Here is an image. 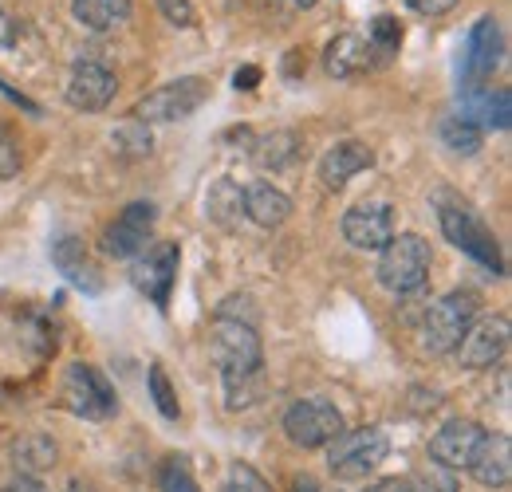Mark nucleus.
<instances>
[{
    "mask_svg": "<svg viewBox=\"0 0 512 492\" xmlns=\"http://www.w3.org/2000/svg\"><path fill=\"white\" fill-rule=\"evenodd\" d=\"M402 492H457V477H453V469H446V465L426 461V465H418L402 481Z\"/></svg>",
    "mask_w": 512,
    "mask_h": 492,
    "instance_id": "nucleus-26",
    "label": "nucleus"
},
{
    "mask_svg": "<svg viewBox=\"0 0 512 492\" xmlns=\"http://www.w3.org/2000/svg\"><path fill=\"white\" fill-rule=\"evenodd\" d=\"M343 237H347L351 248L383 252V248L390 245V237H394V213H390V205L371 201V205L347 209V217H343Z\"/></svg>",
    "mask_w": 512,
    "mask_h": 492,
    "instance_id": "nucleus-12",
    "label": "nucleus"
},
{
    "mask_svg": "<svg viewBox=\"0 0 512 492\" xmlns=\"http://www.w3.org/2000/svg\"><path fill=\"white\" fill-rule=\"evenodd\" d=\"M469 473L485 485V489H505L512 481V441L505 433H485L473 461H469Z\"/></svg>",
    "mask_w": 512,
    "mask_h": 492,
    "instance_id": "nucleus-16",
    "label": "nucleus"
},
{
    "mask_svg": "<svg viewBox=\"0 0 512 492\" xmlns=\"http://www.w3.org/2000/svg\"><path fill=\"white\" fill-rule=\"evenodd\" d=\"M438 221H442V233H446L449 245H457L461 252H469L477 264H485L493 276L505 272V260H501V248H497V237L489 233V225L457 197L449 193H438Z\"/></svg>",
    "mask_w": 512,
    "mask_h": 492,
    "instance_id": "nucleus-2",
    "label": "nucleus"
},
{
    "mask_svg": "<svg viewBox=\"0 0 512 492\" xmlns=\"http://www.w3.org/2000/svg\"><path fill=\"white\" fill-rule=\"evenodd\" d=\"M256 79H260V67H245V71H237V75H233V83H237L241 91H253Z\"/></svg>",
    "mask_w": 512,
    "mask_h": 492,
    "instance_id": "nucleus-38",
    "label": "nucleus"
},
{
    "mask_svg": "<svg viewBox=\"0 0 512 492\" xmlns=\"http://www.w3.org/2000/svg\"><path fill=\"white\" fill-rule=\"evenodd\" d=\"M221 492H268V485L256 477L253 469L237 465V469H233V477H229V485H225Z\"/></svg>",
    "mask_w": 512,
    "mask_h": 492,
    "instance_id": "nucleus-33",
    "label": "nucleus"
},
{
    "mask_svg": "<svg viewBox=\"0 0 512 492\" xmlns=\"http://www.w3.org/2000/svg\"><path fill=\"white\" fill-rule=\"evenodd\" d=\"M323 67H327V75H335V79H359V75H367V71L375 67L371 44H367L363 36H355V32H343V36H335V40L327 44Z\"/></svg>",
    "mask_w": 512,
    "mask_h": 492,
    "instance_id": "nucleus-18",
    "label": "nucleus"
},
{
    "mask_svg": "<svg viewBox=\"0 0 512 492\" xmlns=\"http://www.w3.org/2000/svg\"><path fill=\"white\" fill-rule=\"evenodd\" d=\"M386 449H390L386 433L375 430V426L343 430L335 441H327V469L339 481H363L386 461Z\"/></svg>",
    "mask_w": 512,
    "mask_h": 492,
    "instance_id": "nucleus-4",
    "label": "nucleus"
},
{
    "mask_svg": "<svg viewBox=\"0 0 512 492\" xmlns=\"http://www.w3.org/2000/svg\"><path fill=\"white\" fill-rule=\"evenodd\" d=\"M477 323V296L473 292H449L442 296L434 308L426 311V323H422V343L430 355H449L457 351L461 335Z\"/></svg>",
    "mask_w": 512,
    "mask_h": 492,
    "instance_id": "nucleus-5",
    "label": "nucleus"
},
{
    "mask_svg": "<svg viewBox=\"0 0 512 492\" xmlns=\"http://www.w3.org/2000/svg\"><path fill=\"white\" fill-rule=\"evenodd\" d=\"M154 225H158V209H154L150 201H134V205H127V209L111 221V229H107V237H103V248H107L111 256H119V260L142 256V252L150 248Z\"/></svg>",
    "mask_w": 512,
    "mask_h": 492,
    "instance_id": "nucleus-10",
    "label": "nucleus"
},
{
    "mask_svg": "<svg viewBox=\"0 0 512 492\" xmlns=\"http://www.w3.org/2000/svg\"><path fill=\"white\" fill-rule=\"evenodd\" d=\"M67 492H91V485H83V481H71V485H67Z\"/></svg>",
    "mask_w": 512,
    "mask_h": 492,
    "instance_id": "nucleus-41",
    "label": "nucleus"
},
{
    "mask_svg": "<svg viewBox=\"0 0 512 492\" xmlns=\"http://www.w3.org/2000/svg\"><path fill=\"white\" fill-rule=\"evenodd\" d=\"M119 91V79L103 63H75L67 79V103L75 111H103Z\"/></svg>",
    "mask_w": 512,
    "mask_h": 492,
    "instance_id": "nucleus-14",
    "label": "nucleus"
},
{
    "mask_svg": "<svg viewBox=\"0 0 512 492\" xmlns=\"http://www.w3.org/2000/svg\"><path fill=\"white\" fill-rule=\"evenodd\" d=\"M292 492H331V489H320L312 477H296V481H292Z\"/></svg>",
    "mask_w": 512,
    "mask_h": 492,
    "instance_id": "nucleus-39",
    "label": "nucleus"
},
{
    "mask_svg": "<svg viewBox=\"0 0 512 492\" xmlns=\"http://www.w3.org/2000/svg\"><path fill=\"white\" fill-rule=\"evenodd\" d=\"M205 213H209V221H217L221 229H237L241 217H245V189L237 182H229V178L213 182L209 193H205Z\"/></svg>",
    "mask_w": 512,
    "mask_h": 492,
    "instance_id": "nucleus-21",
    "label": "nucleus"
},
{
    "mask_svg": "<svg viewBox=\"0 0 512 492\" xmlns=\"http://www.w3.org/2000/svg\"><path fill=\"white\" fill-rule=\"evenodd\" d=\"M375 166V150L363 142H335L320 158V178L327 189H343L355 174Z\"/></svg>",
    "mask_w": 512,
    "mask_h": 492,
    "instance_id": "nucleus-17",
    "label": "nucleus"
},
{
    "mask_svg": "<svg viewBox=\"0 0 512 492\" xmlns=\"http://www.w3.org/2000/svg\"><path fill=\"white\" fill-rule=\"evenodd\" d=\"M0 492H48L36 477H20V481H12V485H4Z\"/></svg>",
    "mask_w": 512,
    "mask_h": 492,
    "instance_id": "nucleus-37",
    "label": "nucleus"
},
{
    "mask_svg": "<svg viewBox=\"0 0 512 492\" xmlns=\"http://www.w3.org/2000/svg\"><path fill=\"white\" fill-rule=\"evenodd\" d=\"M213 355L221 363L229 410H245V406L260 402V394H264V355H260V339H256L253 327L237 323V319H217L213 323Z\"/></svg>",
    "mask_w": 512,
    "mask_h": 492,
    "instance_id": "nucleus-1",
    "label": "nucleus"
},
{
    "mask_svg": "<svg viewBox=\"0 0 512 492\" xmlns=\"http://www.w3.org/2000/svg\"><path fill=\"white\" fill-rule=\"evenodd\" d=\"M111 142H115L119 154H130V158L150 154V130H146V123H138V119L127 126H119V130L111 134Z\"/></svg>",
    "mask_w": 512,
    "mask_h": 492,
    "instance_id": "nucleus-29",
    "label": "nucleus"
},
{
    "mask_svg": "<svg viewBox=\"0 0 512 492\" xmlns=\"http://www.w3.org/2000/svg\"><path fill=\"white\" fill-rule=\"evenodd\" d=\"M505 347H509V319H505V315H493V319H485V323H473V327L461 335L457 359H461V367L485 370L505 355Z\"/></svg>",
    "mask_w": 512,
    "mask_h": 492,
    "instance_id": "nucleus-11",
    "label": "nucleus"
},
{
    "mask_svg": "<svg viewBox=\"0 0 512 492\" xmlns=\"http://www.w3.org/2000/svg\"><path fill=\"white\" fill-rule=\"evenodd\" d=\"M469 123L477 126H489V130H509L512 123V95L501 87V91H485L469 103V115H461Z\"/></svg>",
    "mask_w": 512,
    "mask_h": 492,
    "instance_id": "nucleus-24",
    "label": "nucleus"
},
{
    "mask_svg": "<svg viewBox=\"0 0 512 492\" xmlns=\"http://www.w3.org/2000/svg\"><path fill=\"white\" fill-rule=\"evenodd\" d=\"M249 154H253L256 166L264 170H280L296 158V134L292 130H272V134H260V138H249Z\"/></svg>",
    "mask_w": 512,
    "mask_h": 492,
    "instance_id": "nucleus-23",
    "label": "nucleus"
},
{
    "mask_svg": "<svg viewBox=\"0 0 512 492\" xmlns=\"http://www.w3.org/2000/svg\"><path fill=\"white\" fill-rule=\"evenodd\" d=\"M71 12L91 32H111L130 20V0H71Z\"/></svg>",
    "mask_w": 512,
    "mask_h": 492,
    "instance_id": "nucleus-22",
    "label": "nucleus"
},
{
    "mask_svg": "<svg viewBox=\"0 0 512 492\" xmlns=\"http://www.w3.org/2000/svg\"><path fill=\"white\" fill-rule=\"evenodd\" d=\"M430 245L418 237V233H402V237H390V245L379 256V284L394 296H410L426 284L430 276Z\"/></svg>",
    "mask_w": 512,
    "mask_h": 492,
    "instance_id": "nucleus-3",
    "label": "nucleus"
},
{
    "mask_svg": "<svg viewBox=\"0 0 512 492\" xmlns=\"http://www.w3.org/2000/svg\"><path fill=\"white\" fill-rule=\"evenodd\" d=\"M371 492H402V481L394 477V481H383V485H375Z\"/></svg>",
    "mask_w": 512,
    "mask_h": 492,
    "instance_id": "nucleus-40",
    "label": "nucleus"
},
{
    "mask_svg": "<svg viewBox=\"0 0 512 492\" xmlns=\"http://www.w3.org/2000/svg\"><path fill=\"white\" fill-rule=\"evenodd\" d=\"M64 406L79 418H107L115 414V390L95 367L71 363L64 374Z\"/></svg>",
    "mask_w": 512,
    "mask_h": 492,
    "instance_id": "nucleus-8",
    "label": "nucleus"
},
{
    "mask_svg": "<svg viewBox=\"0 0 512 492\" xmlns=\"http://www.w3.org/2000/svg\"><path fill=\"white\" fill-rule=\"evenodd\" d=\"M20 174V142L8 126H0V182Z\"/></svg>",
    "mask_w": 512,
    "mask_h": 492,
    "instance_id": "nucleus-32",
    "label": "nucleus"
},
{
    "mask_svg": "<svg viewBox=\"0 0 512 492\" xmlns=\"http://www.w3.org/2000/svg\"><path fill=\"white\" fill-rule=\"evenodd\" d=\"M367 44H371L375 63H390L394 56H398V48H402V24H398L394 16H375V20H371V36H367Z\"/></svg>",
    "mask_w": 512,
    "mask_h": 492,
    "instance_id": "nucleus-25",
    "label": "nucleus"
},
{
    "mask_svg": "<svg viewBox=\"0 0 512 492\" xmlns=\"http://www.w3.org/2000/svg\"><path fill=\"white\" fill-rule=\"evenodd\" d=\"M150 394H154V402L166 418H178V398H174V386H170L162 367H150Z\"/></svg>",
    "mask_w": 512,
    "mask_h": 492,
    "instance_id": "nucleus-31",
    "label": "nucleus"
},
{
    "mask_svg": "<svg viewBox=\"0 0 512 492\" xmlns=\"http://www.w3.org/2000/svg\"><path fill=\"white\" fill-rule=\"evenodd\" d=\"M178 260H182V252H178L174 241H162V245L146 248V256H138L134 268H130V284L142 296H150L158 308H166L170 304V292H174V280H178Z\"/></svg>",
    "mask_w": 512,
    "mask_h": 492,
    "instance_id": "nucleus-9",
    "label": "nucleus"
},
{
    "mask_svg": "<svg viewBox=\"0 0 512 492\" xmlns=\"http://www.w3.org/2000/svg\"><path fill=\"white\" fill-rule=\"evenodd\" d=\"M453 4H457V0H406V8L418 12V16H442Z\"/></svg>",
    "mask_w": 512,
    "mask_h": 492,
    "instance_id": "nucleus-35",
    "label": "nucleus"
},
{
    "mask_svg": "<svg viewBox=\"0 0 512 492\" xmlns=\"http://www.w3.org/2000/svg\"><path fill=\"white\" fill-rule=\"evenodd\" d=\"M158 8H162V12H166V20H170V24H178V28H190L193 24L190 0H158Z\"/></svg>",
    "mask_w": 512,
    "mask_h": 492,
    "instance_id": "nucleus-34",
    "label": "nucleus"
},
{
    "mask_svg": "<svg viewBox=\"0 0 512 492\" xmlns=\"http://www.w3.org/2000/svg\"><path fill=\"white\" fill-rule=\"evenodd\" d=\"M442 142H446L453 154H477L481 150V126L461 119V115H453V119L442 123Z\"/></svg>",
    "mask_w": 512,
    "mask_h": 492,
    "instance_id": "nucleus-28",
    "label": "nucleus"
},
{
    "mask_svg": "<svg viewBox=\"0 0 512 492\" xmlns=\"http://www.w3.org/2000/svg\"><path fill=\"white\" fill-rule=\"evenodd\" d=\"M292 4H300V8H312V4H316V0H292Z\"/></svg>",
    "mask_w": 512,
    "mask_h": 492,
    "instance_id": "nucleus-42",
    "label": "nucleus"
},
{
    "mask_svg": "<svg viewBox=\"0 0 512 492\" xmlns=\"http://www.w3.org/2000/svg\"><path fill=\"white\" fill-rule=\"evenodd\" d=\"M284 433L300 449H320L343 433V414L323 398H304L284 414Z\"/></svg>",
    "mask_w": 512,
    "mask_h": 492,
    "instance_id": "nucleus-7",
    "label": "nucleus"
},
{
    "mask_svg": "<svg viewBox=\"0 0 512 492\" xmlns=\"http://www.w3.org/2000/svg\"><path fill=\"white\" fill-rule=\"evenodd\" d=\"M288 213H292V197L284 189H276V185L268 182H256L245 189V217H253L260 229L284 225Z\"/></svg>",
    "mask_w": 512,
    "mask_h": 492,
    "instance_id": "nucleus-19",
    "label": "nucleus"
},
{
    "mask_svg": "<svg viewBox=\"0 0 512 492\" xmlns=\"http://www.w3.org/2000/svg\"><path fill=\"white\" fill-rule=\"evenodd\" d=\"M158 489L162 492H201L197 489V481H193L190 465H186L182 457H170V461L162 465V473H158Z\"/></svg>",
    "mask_w": 512,
    "mask_h": 492,
    "instance_id": "nucleus-30",
    "label": "nucleus"
},
{
    "mask_svg": "<svg viewBox=\"0 0 512 492\" xmlns=\"http://www.w3.org/2000/svg\"><path fill=\"white\" fill-rule=\"evenodd\" d=\"M501 52H505V36L497 16H481L465 44V87H477L481 79H489L501 63Z\"/></svg>",
    "mask_w": 512,
    "mask_h": 492,
    "instance_id": "nucleus-13",
    "label": "nucleus"
},
{
    "mask_svg": "<svg viewBox=\"0 0 512 492\" xmlns=\"http://www.w3.org/2000/svg\"><path fill=\"white\" fill-rule=\"evenodd\" d=\"M16 40V24H12V16L0 8V48H8Z\"/></svg>",
    "mask_w": 512,
    "mask_h": 492,
    "instance_id": "nucleus-36",
    "label": "nucleus"
},
{
    "mask_svg": "<svg viewBox=\"0 0 512 492\" xmlns=\"http://www.w3.org/2000/svg\"><path fill=\"white\" fill-rule=\"evenodd\" d=\"M8 457H12V465H16L20 477H40V473H48L60 461V449L44 433H24L20 441H12Z\"/></svg>",
    "mask_w": 512,
    "mask_h": 492,
    "instance_id": "nucleus-20",
    "label": "nucleus"
},
{
    "mask_svg": "<svg viewBox=\"0 0 512 492\" xmlns=\"http://www.w3.org/2000/svg\"><path fill=\"white\" fill-rule=\"evenodd\" d=\"M52 256H56V264L64 268L67 280H75V284H79V288H87V292H95V288H99V284L91 280V264H87V256H79V245H75L71 237L60 241Z\"/></svg>",
    "mask_w": 512,
    "mask_h": 492,
    "instance_id": "nucleus-27",
    "label": "nucleus"
},
{
    "mask_svg": "<svg viewBox=\"0 0 512 492\" xmlns=\"http://www.w3.org/2000/svg\"><path fill=\"white\" fill-rule=\"evenodd\" d=\"M481 437H485V430H481L477 422L453 418V422H446L442 430L430 437V461H438V465H446V469H469V461H473Z\"/></svg>",
    "mask_w": 512,
    "mask_h": 492,
    "instance_id": "nucleus-15",
    "label": "nucleus"
},
{
    "mask_svg": "<svg viewBox=\"0 0 512 492\" xmlns=\"http://www.w3.org/2000/svg\"><path fill=\"white\" fill-rule=\"evenodd\" d=\"M209 99V83L197 79V75H186V79H174L150 95L138 99L134 107V119L138 123H174V119H190L193 111Z\"/></svg>",
    "mask_w": 512,
    "mask_h": 492,
    "instance_id": "nucleus-6",
    "label": "nucleus"
}]
</instances>
